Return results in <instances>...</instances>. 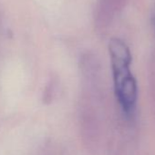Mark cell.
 Segmentation results:
<instances>
[{"instance_id": "obj_1", "label": "cell", "mask_w": 155, "mask_h": 155, "mask_svg": "<svg viewBox=\"0 0 155 155\" xmlns=\"http://www.w3.org/2000/svg\"><path fill=\"white\" fill-rule=\"evenodd\" d=\"M117 99L126 113L132 111L137 100V82L130 70L131 55L128 46L120 38L109 45Z\"/></svg>"}]
</instances>
